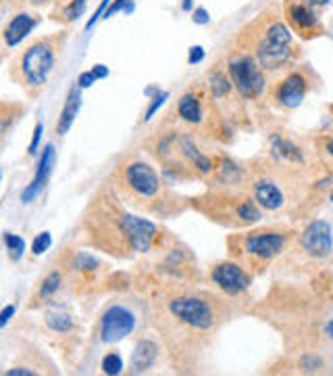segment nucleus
I'll use <instances>...</instances> for the list:
<instances>
[{
  "mask_svg": "<svg viewBox=\"0 0 333 376\" xmlns=\"http://www.w3.org/2000/svg\"><path fill=\"white\" fill-rule=\"evenodd\" d=\"M90 71L94 73V77H96V80H105V77L109 75V67H107V65H94Z\"/></svg>",
  "mask_w": 333,
  "mask_h": 376,
  "instance_id": "37",
  "label": "nucleus"
},
{
  "mask_svg": "<svg viewBox=\"0 0 333 376\" xmlns=\"http://www.w3.org/2000/svg\"><path fill=\"white\" fill-rule=\"evenodd\" d=\"M292 239L287 228H256L229 237L227 247L231 257L242 263L248 272L267 268L275 257H279Z\"/></svg>",
  "mask_w": 333,
  "mask_h": 376,
  "instance_id": "1",
  "label": "nucleus"
},
{
  "mask_svg": "<svg viewBox=\"0 0 333 376\" xmlns=\"http://www.w3.org/2000/svg\"><path fill=\"white\" fill-rule=\"evenodd\" d=\"M125 184L131 188L138 196L155 199L161 192V178L152 165L144 161H133L125 168Z\"/></svg>",
  "mask_w": 333,
  "mask_h": 376,
  "instance_id": "11",
  "label": "nucleus"
},
{
  "mask_svg": "<svg viewBox=\"0 0 333 376\" xmlns=\"http://www.w3.org/2000/svg\"><path fill=\"white\" fill-rule=\"evenodd\" d=\"M75 268H79V270H96V268H98V261H96L94 257H90V255L79 253L77 259H75Z\"/></svg>",
  "mask_w": 333,
  "mask_h": 376,
  "instance_id": "31",
  "label": "nucleus"
},
{
  "mask_svg": "<svg viewBox=\"0 0 333 376\" xmlns=\"http://www.w3.org/2000/svg\"><path fill=\"white\" fill-rule=\"evenodd\" d=\"M123 370V360H121V356L119 353H107L105 358H103V372L109 376L119 375Z\"/></svg>",
  "mask_w": 333,
  "mask_h": 376,
  "instance_id": "26",
  "label": "nucleus"
},
{
  "mask_svg": "<svg viewBox=\"0 0 333 376\" xmlns=\"http://www.w3.org/2000/svg\"><path fill=\"white\" fill-rule=\"evenodd\" d=\"M51 245H53L51 232H40L32 243V255H44L46 251L51 249Z\"/></svg>",
  "mask_w": 333,
  "mask_h": 376,
  "instance_id": "27",
  "label": "nucleus"
},
{
  "mask_svg": "<svg viewBox=\"0 0 333 376\" xmlns=\"http://www.w3.org/2000/svg\"><path fill=\"white\" fill-rule=\"evenodd\" d=\"M321 144H323V153L329 157L333 161V138L332 136H325V138H321Z\"/></svg>",
  "mask_w": 333,
  "mask_h": 376,
  "instance_id": "38",
  "label": "nucleus"
},
{
  "mask_svg": "<svg viewBox=\"0 0 333 376\" xmlns=\"http://www.w3.org/2000/svg\"><path fill=\"white\" fill-rule=\"evenodd\" d=\"M308 88H311L308 75L304 71H292L275 86V101L283 109H296L302 105Z\"/></svg>",
  "mask_w": 333,
  "mask_h": 376,
  "instance_id": "12",
  "label": "nucleus"
},
{
  "mask_svg": "<svg viewBox=\"0 0 333 376\" xmlns=\"http://www.w3.org/2000/svg\"><path fill=\"white\" fill-rule=\"evenodd\" d=\"M254 59L263 71H278L287 67L294 59V40L287 23L279 17L265 19L261 34L254 42Z\"/></svg>",
  "mask_w": 333,
  "mask_h": 376,
  "instance_id": "2",
  "label": "nucleus"
},
{
  "mask_svg": "<svg viewBox=\"0 0 333 376\" xmlns=\"http://www.w3.org/2000/svg\"><path fill=\"white\" fill-rule=\"evenodd\" d=\"M84 8H86V0H71L67 4V8H65V15L73 21V19H77L84 13Z\"/></svg>",
  "mask_w": 333,
  "mask_h": 376,
  "instance_id": "29",
  "label": "nucleus"
},
{
  "mask_svg": "<svg viewBox=\"0 0 333 376\" xmlns=\"http://www.w3.org/2000/svg\"><path fill=\"white\" fill-rule=\"evenodd\" d=\"M79 107H81V94H79V86H75V88L69 90V94L65 99V107H63L58 124H56V134L58 136H65L69 132V127L73 125L77 113H79Z\"/></svg>",
  "mask_w": 333,
  "mask_h": 376,
  "instance_id": "17",
  "label": "nucleus"
},
{
  "mask_svg": "<svg viewBox=\"0 0 333 376\" xmlns=\"http://www.w3.org/2000/svg\"><path fill=\"white\" fill-rule=\"evenodd\" d=\"M202 211L211 215V220L229 228L254 226L263 220V209L254 201V196L246 194H211L202 199Z\"/></svg>",
  "mask_w": 333,
  "mask_h": 376,
  "instance_id": "3",
  "label": "nucleus"
},
{
  "mask_svg": "<svg viewBox=\"0 0 333 376\" xmlns=\"http://www.w3.org/2000/svg\"><path fill=\"white\" fill-rule=\"evenodd\" d=\"M227 75L235 92L246 101H254L265 92V71L252 55L235 53L227 63Z\"/></svg>",
  "mask_w": 333,
  "mask_h": 376,
  "instance_id": "5",
  "label": "nucleus"
},
{
  "mask_svg": "<svg viewBox=\"0 0 333 376\" xmlns=\"http://www.w3.org/2000/svg\"><path fill=\"white\" fill-rule=\"evenodd\" d=\"M166 310L181 326L194 332H211L219 322L215 299L204 295L183 293L179 297H173L166 303Z\"/></svg>",
  "mask_w": 333,
  "mask_h": 376,
  "instance_id": "4",
  "label": "nucleus"
},
{
  "mask_svg": "<svg viewBox=\"0 0 333 376\" xmlns=\"http://www.w3.org/2000/svg\"><path fill=\"white\" fill-rule=\"evenodd\" d=\"M119 11H127V13H131V11H133V0H112L111 6L107 8V13H105L103 19H109V17H112V15L119 13Z\"/></svg>",
  "mask_w": 333,
  "mask_h": 376,
  "instance_id": "28",
  "label": "nucleus"
},
{
  "mask_svg": "<svg viewBox=\"0 0 333 376\" xmlns=\"http://www.w3.org/2000/svg\"><path fill=\"white\" fill-rule=\"evenodd\" d=\"M136 328V313L123 306H111L107 312L103 313L100 320V337L105 343H117L131 334Z\"/></svg>",
  "mask_w": 333,
  "mask_h": 376,
  "instance_id": "10",
  "label": "nucleus"
},
{
  "mask_svg": "<svg viewBox=\"0 0 333 376\" xmlns=\"http://www.w3.org/2000/svg\"><path fill=\"white\" fill-rule=\"evenodd\" d=\"M177 113L185 124L200 125L204 120L202 113V101L198 99L196 92H185L179 101H177Z\"/></svg>",
  "mask_w": 333,
  "mask_h": 376,
  "instance_id": "18",
  "label": "nucleus"
},
{
  "mask_svg": "<svg viewBox=\"0 0 333 376\" xmlns=\"http://www.w3.org/2000/svg\"><path fill=\"white\" fill-rule=\"evenodd\" d=\"M46 324H48L53 330H56V332H67V330L73 328V320H71V315L63 312L48 313V315H46Z\"/></svg>",
  "mask_w": 333,
  "mask_h": 376,
  "instance_id": "23",
  "label": "nucleus"
},
{
  "mask_svg": "<svg viewBox=\"0 0 333 376\" xmlns=\"http://www.w3.org/2000/svg\"><path fill=\"white\" fill-rule=\"evenodd\" d=\"M13 315H15V306H6V308L0 312V328H2V326H6V324H8V320H11Z\"/></svg>",
  "mask_w": 333,
  "mask_h": 376,
  "instance_id": "36",
  "label": "nucleus"
},
{
  "mask_svg": "<svg viewBox=\"0 0 333 376\" xmlns=\"http://www.w3.org/2000/svg\"><path fill=\"white\" fill-rule=\"evenodd\" d=\"M211 88H213V94L217 96V99H225L229 92H231V80H229V75H225L221 71H213L211 73Z\"/></svg>",
  "mask_w": 333,
  "mask_h": 376,
  "instance_id": "22",
  "label": "nucleus"
},
{
  "mask_svg": "<svg viewBox=\"0 0 333 376\" xmlns=\"http://www.w3.org/2000/svg\"><path fill=\"white\" fill-rule=\"evenodd\" d=\"M53 161H55V146H53V144H48V146L44 149V153H42L40 161H38V170H36L34 180L27 184V188H25V190H23V194H21V201H23V203H32V201L40 194V190L46 187L48 176H51Z\"/></svg>",
  "mask_w": 333,
  "mask_h": 376,
  "instance_id": "15",
  "label": "nucleus"
},
{
  "mask_svg": "<svg viewBox=\"0 0 333 376\" xmlns=\"http://www.w3.org/2000/svg\"><path fill=\"white\" fill-rule=\"evenodd\" d=\"M94 82H96V77H94L92 71H86V73H81V75L77 77V86H79V88H90Z\"/></svg>",
  "mask_w": 333,
  "mask_h": 376,
  "instance_id": "34",
  "label": "nucleus"
},
{
  "mask_svg": "<svg viewBox=\"0 0 333 376\" xmlns=\"http://www.w3.org/2000/svg\"><path fill=\"white\" fill-rule=\"evenodd\" d=\"M194 21H196V23H207V21H209V13H207L204 8H198V11L194 13Z\"/></svg>",
  "mask_w": 333,
  "mask_h": 376,
  "instance_id": "39",
  "label": "nucleus"
},
{
  "mask_svg": "<svg viewBox=\"0 0 333 376\" xmlns=\"http://www.w3.org/2000/svg\"><path fill=\"white\" fill-rule=\"evenodd\" d=\"M211 282L227 297H242L250 291L252 274L235 259L219 261L211 268Z\"/></svg>",
  "mask_w": 333,
  "mask_h": 376,
  "instance_id": "7",
  "label": "nucleus"
},
{
  "mask_svg": "<svg viewBox=\"0 0 333 376\" xmlns=\"http://www.w3.org/2000/svg\"><path fill=\"white\" fill-rule=\"evenodd\" d=\"M327 334H329V337L333 339V322H329V324H327Z\"/></svg>",
  "mask_w": 333,
  "mask_h": 376,
  "instance_id": "43",
  "label": "nucleus"
},
{
  "mask_svg": "<svg viewBox=\"0 0 333 376\" xmlns=\"http://www.w3.org/2000/svg\"><path fill=\"white\" fill-rule=\"evenodd\" d=\"M4 245H6V251H8L11 259H21V255H23V251H25V243H23L21 237L6 232V234H4Z\"/></svg>",
  "mask_w": 333,
  "mask_h": 376,
  "instance_id": "25",
  "label": "nucleus"
},
{
  "mask_svg": "<svg viewBox=\"0 0 333 376\" xmlns=\"http://www.w3.org/2000/svg\"><path fill=\"white\" fill-rule=\"evenodd\" d=\"M332 201H333V192H332Z\"/></svg>",
  "mask_w": 333,
  "mask_h": 376,
  "instance_id": "45",
  "label": "nucleus"
},
{
  "mask_svg": "<svg viewBox=\"0 0 333 376\" xmlns=\"http://www.w3.org/2000/svg\"><path fill=\"white\" fill-rule=\"evenodd\" d=\"M217 182H221L223 187H235L244 180V172L237 163H233L231 159L223 157L219 163H215V170H213Z\"/></svg>",
  "mask_w": 333,
  "mask_h": 376,
  "instance_id": "21",
  "label": "nucleus"
},
{
  "mask_svg": "<svg viewBox=\"0 0 333 376\" xmlns=\"http://www.w3.org/2000/svg\"><path fill=\"white\" fill-rule=\"evenodd\" d=\"M192 2H194V0H183V2H181L183 11H192Z\"/></svg>",
  "mask_w": 333,
  "mask_h": 376,
  "instance_id": "42",
  "label": "nucleus"
},
{
  "mask_svg": "<svg viewBox=\"0 0 333 376\" xmlns=\"http://www.w3.org/2000/svg\"><path fill=\"white\" fill-rule=\"evenodd\" d=\"M8 376H34V370H25V368H13L6 372Z\"/></svg>",
  "mask_w": 333,
  "mask_h": 376,
  "instance_id": "40",
  "label": "nucleus"
},
{
  "mask_svg": "<svg viewBox=\"0 0 333 376\" xmlns=\"http://www.w3.org/2000/svg\"><path fill=\"white\" fill-rule=\"evenodd\" d=\"M60 282H63V278H60V272H51L44 280H42V284H40V299H48V297H53L56 291H58V287H60Z\"/></svg>",
  "mask_w": 333,
  "mask_h": 376,
  "instance_id": "24",
  "label": "nucleus"
},
{
  "mask_svg": "<svg viewBox=\"0 0 333 376\" xmlns=\"http://www.w3.org/2000/svg\"><path fill=\"white\" fill-rule=\"evenodd\" d=\"M0 180H2V174H0Z\"/></svg>",
  "mask_w": 333,
  "mask_h": 376,
  "instance_id": "44",
  "label": "nucleus"
},
{
  "mask_svg": "<svg viewBox=\"0 0 333 376\" xmlns=\"http://www.w3.org/2000/svg\"><path fill=\"white\" fill-rule=\"evenodd\" d=\"M42 132H44V124H42V122H38L36 130H34V138H32L30 149H27V153H30V155H36V153H38V146H40V140H42Z\"/></svg>",
  "mask_w": 333,
  "mask_h": 376,
  "instance_id": "33",
  "label": "nucleus"
},
{
  "mask_svg": "<svg viewBox=\"0 0 333 376\" xmlns=\"http://www.w3.org/2000/svg\"><path fill=\"white\" fill-rule=\"evenodd\" d=\"M300 249L313 259H327L333 251L332 226L325 220L311 222L300 234Z\"/></svg>",
  "mask_w": 333,
  "mask_h": 376,
  "instance_id": "8",
  "label": "nucleus"
},
{
  "mask_svg": "<svg viewBox=\"0 0 333 376\" xmlns=\"http://www.w3.org/2000/svg\"><path fill=\"white\" fill-rule=\"evenodd\" d=\"M285 19H287V25H292V30L296 34L304 36V38L321 34V23H319V17H317L315 8L308 6L302 0H287Z\"/></svg>",
  "mask_w": 333,
  "mask_h": 376,
  "instance_id": "13",
  "label": "nucleus"
},
{
  "mask_svg": "<svg viewBox=\"0 0 333 376\" xmlns=\"http://www.w3.org/2000/svg\"><path fill=\"white\" fill-rule=\"evenodd\" d=\"M252 196L263 211H279L285 207V192L279 187L278 180L261 176L252 182Z\"/></svg>",
  "mask_w": 333,
  "mask_h": 376,
  "instance_id": "14",
  "label": "nucleus"
},
{
  "mask_svg": "<svg viewBox=\"0 0 333 376\" xmlns=\"http://www.w3.org/2000/svg\"><path fill=\"white\" fill-rule=\"evenodd\" d=\"M111 2L112 0H103V2H100V6L94 11V15H92V17H90V21L86 23V27H88V30H92V27H94V23H96L98 19H103V17H105V13H107V8L111 6Z\"/></svg>",
  "mask_w": 333,
  "mask_h": 376,
  "instance_id": "32",
  "label": "nucleus"
},
{
  "mask_svg": "<svg viewBox=\"0 0 333 376\" xmlns=\"http://www.w3.org/2000/svg\"><path fill=\"white\" fill-rule=\"evenodd\" d=\"M36 23H38V19L32 17V15H27V13L15 15V17L6 23V27H4V32H2L4 44H6L8 49L17 46L19 42H23V40L27 38V34L36 27Z\"/></svg>",
  "mask_w": 333,
  "mask_h": 376,
  "instance_id": "16",
  "label": "nucleus"
},
{
  "mask_svg": "<svg viewBox=\"0 0 333 376\" xmlns=\"http://www.w3.org/2000/svg\"><path fill=\"white\" fill-rule=\"evenodd\" d=\"M119 230L125 237V241L129 243V247L133 251H138V253L150 251L152 243H155V237H157L155 224H150L144 218L129 215V213H125V215L119 218Z\"/></svg>",
  "mask_w": 333,
  "mask_h": 376,
  "instance_id": "9",
  "label": "nucleus"
},
{
  "mask_svg": "<svg viewBox=\"0 0 333 376\" xmlns=\"http://www.w3.org/2000/svg\"><path fill=\"white\" fill-rule=\"evenodd\" d=\"M166 99H169V94H166V92H159V94H157V96L152 99L150 107H148V109H146V113H144V120H146V122H150V118H152V115H155V113L159 111V107H161V105L165 103Z\"/></svg>",
  "mask_w": 333,
  "mask_h": 376,
  "instance_id": "30",
  "label": "nucleus"
},
{
  "mask_svg": "<svg viewBox=\"0 0 333 376\" xmlns=\"http://www.w3.org/2000/svg\"><path fill=\"white\" fill-rule=\"evenodd\" d=\"M55 46L48 42V40H40V42H34L23 55H21V61H19V69H21V77L25 80V84L30 86H42L53 67H55Z\"/></svg>",
  "mask_w": 333,
  "mask_h": 376,
  "instance_id": "6",
  "label": "nucleus"
},
{
  "mask_svg": "<svg viewBox=\"0 0 333 376\" xmlns=\"http://www.w3.org/2000/svg\"><path fill=\"white\" fill-rule=\"evenodd\" d=\"M204 59V49L202 46H192L190 49V57H188V63H200Z\"/></svg>",
  "mask_w": 333,
  "mask_h": 376,
  "instance_id": "35",
  "label": "nucleus"
},
{
  "mask_svg": "<svg viewBox=\"0 0 333 376\" xmlns=\"http://www.w3.org/2000/svg\"><path fill=\"white\" fill-rule=\"evenodd\" d=\"M271 153L283 163H304V155L300 146L285 136H278V134L271 136Z\"/></svg>",
  "mask_w": 333,
  "mask_h": 376,
  "instance_id": "19",
  "label": "nucleus"
},
{
  "mask_svg": "<svg viewBox=\"0 0 333 376\" xmlns=\"http://www.w3.org/2000/svg\"><path fill=\"white\" fill-rule=\"evenodd\" d=\"M157 356H159V347L152 341H148V339L140 341L133 349V356H131L133 372H146L157 362Z\"/></svg>",
  "mask_w": 333,
  "mask_h": 376,
  "instance_id": "20",
  "label": "nucleus"
},
{
  "mask_svg": "<svg viewBox=\"0 0 333 376\" xmlns=\"http://www.w3.org/2000/svg\"><path fill=\"white\" fill-rule=\"evenodd\" d=\"M302 2H306L308 6H313V8H315V6H325L329 0H302Z\"/></svg>",
  "mask_w": 333,
  "mask_h": 376,
  "instance_id": "41",
  "label": "nucleus"
}]
</instances>
